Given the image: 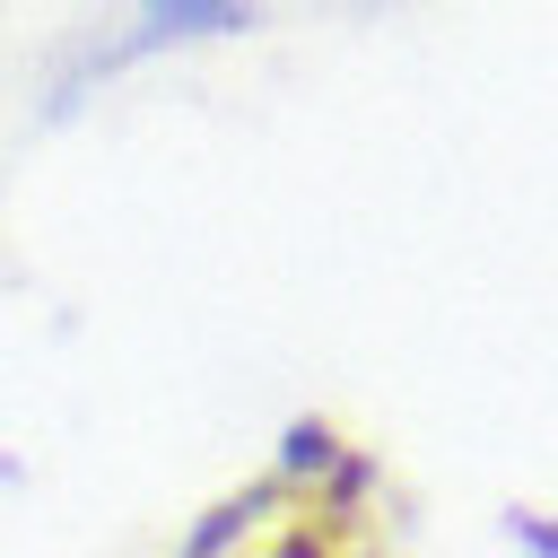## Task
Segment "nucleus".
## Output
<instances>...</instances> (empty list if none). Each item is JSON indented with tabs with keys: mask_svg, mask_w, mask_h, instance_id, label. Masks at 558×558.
I'll list each match as a JSON object with an SVG mask.
<instances>
[{
	"mask_svg": "<svg viewBox=\"0 0 558 558\" xmlns=\"http://www.w3.org/2000/svg\"><path fill=\"white\" fill-rule=\"evenodd\" d=\"M192 558H392V549L375 541L349 480L288 471V480H262V497L235 506Z\"/></svg>",
	"mask_w": 558,
	"mask_h": 558,
	"instance_id": "f257e3e1",
	"label": "nucleus"
}]
</instances>
